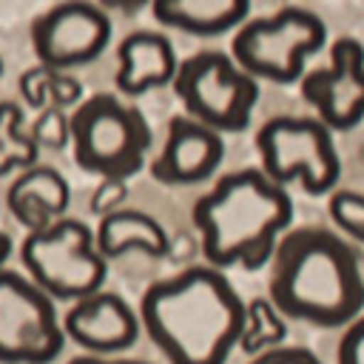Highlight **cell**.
Returning a JSON list of instances; mask_svg holds the SVG:
<instances>
[{"label":"cell","mask_w":364,"mask_h":364,"mask_svg":"<svg viewBox=\"0 0 364 364\" xmlns=\"http://www.w3.org/2000/svg\"><path fill=\"white\" fill-rule=\"evenodd\" d=\"M28 136L34 139V145L43 151H60L71 142V134H68V111L63 108H46V111H37V117L31 119L28 125Z\"/></svg>","instance_id":"obj_22"},{"label":"cell","mask_w":364,"mask_h":364,"mask_svg":"<svg viewBox=\"0 0 364 364\" xmlns=\"http://www.w3.org/2000/svg\"><path fill=\"white\" fill-rule=\"evenodd\" d=\"M156 23L193 37H219L236 31L250 17L247 0H156L151 3Z\"/></svg>","instance_id":"obj_17"},{"label":"cell","mask_w":364,"mask_h":364,"mask_svg":"<svg viewBox=\"0 0 364 364\" xmlns=\"http://www.w3.org/2000/svg\"><path fill=\"white\" fill-rule=\"evenodd\" d=\"M111 17L102 6L85 0H65L48 6L31 20V48L37 65L51 71L82 68L94 63L111 43Z\"/></svg>","instance_id":"obj_10"},{"label":"cell","mask_w":364,"mask_h":364,"mask_svg":"<svg viewBox=\"0 0 364 364\" xmlns=\"http://www.w3.org/2000/svg\"><path fill=\"white\" fill-rule=\"evenodd\" d=\"M20 262L40 290L68 304L102 290L108 276V262L94 245V228L74 216H63L43 230L26 233Z\"/></svg>","instance_id":"obj_6"},{"label":"cell","mask_w":364,"mask_h":364,"mask_svg":"<svg viewBox=\"0 0 364 364\" xmlns=\"http://www.w3.org/2000/svg\"><path fill=\"white\" fill-rule=\"evenodd\" d=\"M94 245L105 262L125 256L128 250H139L145 256H165L171 247L168 230L159 219H154L145 210L134 208H117L114 213L102 216L94 228Z\"/></svg>","instance_id":"obj_16"},{"label":"cell","mask_w":364,"mask_h":364,"mask_svg":"<svg viewBox=\"0 0 364 364\" xmlns=\"http://www.w3.org/2000/svg\"><path fill=\"white\" fill-rule=\"evenodd\" d=\"M125 199H128V182H122V179H100L94 193H91V199H88V210L102 219V216L114 213L117 208H122Z\"/></svg>","instance_id":"obj_23"},{"label":"cell","mask_w":364,"mask_h":364,"mask_svg":"<svg viewBox=\"0 0 364 364\" xmlns=\"http://www.w3.org/2000/svg\"><path fill=\"white\" fill-rule=\"evenodd\" d=\"M222 159V134L191 119L188 114H173L165 128V142L151 159V176L162 185H199L216 173Z\"/></svg>","instance_id":"obj_13"},{"label":"cell","mask_w":364,"mask_h":364,"mask_svg":"<svg viewBox=\"0 0 364 364\" xmlns=\"http://www.w3.org/2000/svg\"><path fill=\"white\" fill-rule=\"evenodd\" d=\"M256 151L262 171L282 188L287 182H299L304 193L324 196L336 191L341 176L333 131L316 117H270L256 131Z\"/></svg>","instance_id":"obj_8"},{"label":"cell","mask_w":364,"mask_h":364,"mask_svg":"<svg viewBox=\"0 0 364 364\" xmlns=\"http://www.w3.org/2000/svg\"><path fill=\"white\" fill-rule=\"evenodd\" d=\"M68 364H151V361H139V358H117V355H94V353H82L74 355Z\"/></svg>","instance_id":"obj_26"},{"label":"cell","mask_w":364,"mask_h":364,"mask_svg":"<svg viewBox=\"0 0 364 364\" xmlns=\"http://www.w3.org/2000/svg\"><path fill=\"white\" fill-rule=\"evenodd\" d=\"M20 97L28 108L46 111V108H63L71 111L82 102V82L65 71H51L46 65H31L17 80Z\"/></svg>","instance_id":"obj_18"},{"label":"cell","mask_w":364,"mask_h":364,"mask_svg":"<svg viewBox=\"0 0 364 364\" xmlns=\"http://www.w3.org/2000/svg\"><path fill=\"white\" fill-rule=\"evenodd\" d=\"M267 299L284 318L316 327H347L364 313L361 259L330 228H290L267 262Z\"/></svg>","instance_id":"obj_2"},{"label":"cell","mask_w":364,"mask_h":364,"mask_svg":"<svg viewBox=\"0 0 364 364\" xmlns=\"http://www.w3.org/2000/svg\"><path fill=\"white\" fill-rule=\"evenodd\" d=\"M284 338H287V321L267 296H256L245 301V327L239 336V347L247 355H259L264 350L282 347Z\"/></svg>","instance_id":"obj_20"},{"label":"cell","mask_w":364,"mask_h":364,"mask_svg":"<svg viewBox=\"0 0 364 364\" xmlns=\"http://www.w3.org/2000/svg\"><path fill=\"white\" fill-rule=\"evenodd\" d=\"M68 134L74 162L100 179H131L142 171L154 145L145 114L114 91L82 97V102L68 111Z\"/></svg>","instance_id":"obj_4"},{"label":"cell","mask_w":364,"mask_h":364,"mask_svg":"<svg viewBox=\"0 0 364 364\" xmlns=\"http://www.w3.org/2000/svg\"><path fill=\"white\" fill-rule=\"evenodd\" d=\"M247 364H324L313 350L307 347H293V344H282L273 350H264L259 355H250Z\"/></svg>","instance_id":"obj_25"},{"label":"cell","mask_w":364,"mask_h":364,"mask_svg":"<svg viewBox=\"0 0 364 364\" xmlns=\"http://www.w3.org/2000/svg\"><path fill=\"white\" fill-rule=\"evenodd\" d=\"M185 114L216 134H239L250 125L259 82L245 74L228 51L205 48L176 65L171 82Z\"/></svg>","instance_id":"obj_7"},{"label":"cell","mask_w":364,"mask_h":364,"mask_svg":"<svg viewBox=\"0 0 364 364\" xmlns=\"http://www.w3.org/2000/svg\"><path fill=\"white\" fill-rule=\"evenodd\" d=\"M63 347L54 299L28 276L0 267V364H51Z\"/></svg>","instance_id":"obj_9"},{"label":"cell","mask_w":364,"mask_h":364,"mask_svg":"<svg viewBox=\"0 0 364 364\" xmlns=\"http://www.w3.org/2000/svg\"><path fill=\"white\" fill-rule=\"evenodd\" d=\"M63 321L65 341L94 355H117L139 338V313L111 290H97L68 304Z\"/></svg>","instance_id":"obj_12"},{"label":"cell","mask_w":364,"mask_h":364,"mask_svg":"<svg viewBox=\"0 0 364 364\" xmlns=\"http://www.w3.org/2000/svg\"><path fill=\"white\" fill-rule=\"evenodd\" d=\"M327 43L324 20L304 6H282L264 17H247L230 40L233 63L256 82L290 85L304 77V65Z\"/></svg>","instance_id":"obj_5"},{"label":"cell","mask_w":364,"mask_h":364,"mask_svg":"<svg viewBox=\"0 0 364 364\" xmlns=\"http://www.w3.org/2000/svg\"><path fill=\"white\" fill-rule=\"evenodd\" d=\"M117 74L114 85L125 97L148 94L151 88L171 85L176 74V51L162 31L136 28L117 46Z\"/></svg>","instance_id":"obj_14"},{"label":"cell","mask_w":364,"mask_h":364,"mask_svg":"<svg viewBox=\"0 0 364 364\" xmlns=\"http://www.w3.org/2000/svg\"><path fill=\"white\" fill-rule=\"evenodd\" d=\"M205 264L216 270H262L290 230L293 199L262 168L219 176L191 210Z\"/></svg>","instance_id":"obj_3"},{"label":"cell","mask_w":364,"mask_h":364,"mask_svg":"<svg viewBox=\"0 0 364 364\" xmlns=\"http://www.w3.org/2000/svg\"><path fill=\"white\" fill-rule=\"evenodd\" d=\"M9 256H11V239H9V233L0 230V267L9 262Z\"/></svg>","instance_id":"obj_27"},{"label":"cell","mask_w":364,"mask_h":364,"mask_svg":"<svg viewBox=\"0 0 364 364\" xmlns=\"http://www.w3.org/2000/svg\"><path fill=\"white\" fill-rule=\"evenodd\" d=\"M330 222L350 239L364 245V193L358 191H333L327 199Z\"/></svg>","instance_id":"obj_21"},{"label":"cell","mask_w":364,"mask_h":364,"mask_svg":"<svg viewBox=\"0 0 364 364\" xmlns=\"http://www.w3.org/2000/svg\"><path fill=\"white\" fill-rule=\"evenodd\" d=\"M299 88L316 119L330 131L355 128L364 119V46L353 37H338L330 46V63L304 71Z\"/></svg>","instance_id":"obj_11"},{"label":"cell","mask_w":364,"mask_h":364,"mask_svg":"<svg viewBox=\"0 0 364 364\" xmlns=\"http://www.w3.org/2000/svg\"><path fill=\"white\" fill-rule=\"evenodd\" d=\"M6 205L26 233H34L65 216L71 205V188L57 168L37 162L9 182Z\"/></svg>","instance_id":"obj_15"},{"label":"cell","mask_w":364,"mask_h":364,"mask_svg":"<svg viewBox=\"0 0 364 364\" xmlns=\"http://www.w3.org/2000/svg\"><path fill=\"white\" fill-rule=\"evenodd\" d=\"M336 364H364V313L344 327L336 350Z\"/></svg>","instance_id":"obj_24"},{"label":"cell","mask_w":364,"mask_h":364,"mask_svg":"<svg viewBox=\"0 0 364 364\" xmlns=\"http://www.w3.org/2000/svg\"><path fill=\"white\" fill-rule=\"evenodd\" d=\"M40 148L28 136V128H23V105L14 100L0 102V176L20 173L31 165H37Z\"/></svg>","instance_id":"obj_19"},{"label":"cell","mask_w":364,"mask_h":364,"mask_svg":"<svg viewBox=\"0 0 364 364\" xmlns=\"http://www.w3.org/2000/svg\"><path fill=\"white\" fill-rule=\"evenodd\" d=\"M0 74H3V57H0Z\"/></svg>","instance_id":"obj_28"},{"label":"cell","mask_w":364,"mask_h":364,"mask_svg":"<svg viewBox=\"0 0 364 364\" xmlns=\"http://www.w3.org/2000/svg\"><path fill=\"white\" fill-rule=\"evenodd\" d=\"M139 324L168 364H225L239 347L245 299L225 270L191 264L145 287Z\"/></svg>","instance_id":"obj_1"}]
</instances>
